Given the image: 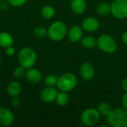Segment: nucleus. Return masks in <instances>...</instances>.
<instances>
[{
  "mask_svg": "<svg viewBox=\"0 0 127 127\" xmlns=\"http://www.w3.org/2000/svg\"><path fill=\"white\" fill-rule=\"evenodd\" d=\"M97 12L102 16H106L111 13V4L106 2H101L97 7Z\"/></svg>",
  "mask_w": 127,
  "mask_h": 127,
  "instance_id": "nucleus-18",
  "label": "nucleus"
},
{
  "mask_svg": "<svg viewBox=\"0 0 127 127\" xmlns=\"http://www.w3.org/2000/svg\"><path fill=\"white\" fill-rule=\"evenodd\" d=\"M25 68H23L22 66H19V67H16L14 71H13V76L16 79H20L22 77H23L25 75Z\"/></svg>",
  "mask_w": 127,
  "mask_h": 127,
  "instance_id": "nucleus-24",
  "label": "nucleus"
},
{
  "mask_svg": "<svg viewBox=\"0 0 127 127\" xmlns=\"http://www.w3.org/2000/svg\"><path fill=\"white\" fill-rule=\"evenodd\" d=\"M22 92V86L16 81L10 82L7 86V92L12 97H18Z\"/></svg>",
  "mask_w": 127,
  "mask_h": 127,
  "instance_id": "nucleus-15",
  "label": "nucleus"
},
{
  "mask_svg": "<svg viewBox=\"0 0 127 127\" xmlns=\"http://www.w3.org/2000/svg\"><path fill=\"white\" fill-rule=\"evenodd\" d=\"M2 1V0H0V1Z\"/></svg>",
  "mask_w": 127,
  "mask_h": 127,
  "instance_id": "nucleus-33",
  "label": "nucleus"
},
{
  "mask_svg": "<svg viewBox=\"0 0 127 127\" xmlns=\"http://www.w3.org/2000/svg\"><path fill=\"white\" fill-rule=\"evenodd\" d=\"M109 126L113 127H127V110L116 107L112 109L106 117Z\"/></svg>",
  "mask_w": 127,
  "mask_h": 127,
  "instance_id": "nucleus-1",
  "label": "nucleus"
},
{
  "mask_svg": "<svg viewBox=\"0 0 127 127\" xmlns=\"http://www.w3.org/2000/svg\"><path fill=\"white\" fill-rule=\"evenodd\" d=\"M1 57H0V65H1Z\"/></svg>",
  "mask_w": 127,
  "mask_h": 127,
  "instance_id": "nucleus-32",
  "label": "nucleus"
},
{
  "mask_svg": "<svg viewBox=\"0 0 127 127\" xmlns=\"http://www.w3.org/2000/svg\"><path fill=\"white\" fill-rule=\"evenodd\" d=\"M100 118V115L97 109L88 108L85 109L80 116L81 122L83 125L92 127L96 125Z\"/></svg>",
  "mask_w": 127,
  "mask_h": 127,
  "instance_id": "nucleus-6",
  "label": "nucleus"
},
{
  "mask_svg": "<svg viewBox=\"0 0 127 127\" xmlns=\"http://www.w3.org/2000/svg\"><path fill=\"white\" fill-rule=\"evenodd\" d=\"M18 60L21 66L25 69H28L35 65L36 61V54L33 48L25 47L19 51Z\"/></svg>",
  "mask_w": 127,
  "mask_h": 127,
  "instance_id": "nucleus-2",
  "label": "nucleus"
},
{
  "mask_svg": "<svg viewBox=\"0 0 127 127\" xmlns=\"http://www.w3.org/2000/svg\"><path fill=\"white\" fill-rule=\"evenodd\" d=\"M121 102H122L123 108H124L126 110H127V92H125V94L124 95V96L121 99Z\"/></svg>",
  "mask_w": 127,
  "mask_h": 127,
  "instance_id": "nucleus-27",
  "label": "nucleus"
},
{
  "mask_svg": "<svg viewBox=\"0 0 127 127\" xmlns=\"http://www.w3.org/2000/svg\"><path fill=\"white\" fill-rule=\"evenodd\" d=\"M10 103H11V105H12L13 106H17L19 105L20 100H19V99L17 97H13V98H12Z\"/></svg>",
  "mask_w": 127,
  "mask_h": 127,
  "instance_id": "nucleus-28",
  "label": "nucleus"
},
{
  "mask_svg": "<svg viewBox=\"0 0 127 127\" xmlns=\"http://www.w3.org/2000/svg\"><path fill=\"white\" fill-rule=\"evenodd\" d=\"M97 48L108 54H112L116 51L118 48V44L115 39L109 34H102L97 39Z\"/></svg>",
  "mask_w": 127,
  "mask_h": 127,
  "instance_id": "nucleus-4",
  "label": "nucleus"
},
{
  "mask_svg": "<svg viewBox=\"0 0 127 127\" xmlns=\"http://www.w3.org/2000/svg\"><path fill=\"white\" fill-rule=\"evenodd\" d=\"M67 34V27L61 21H57L51 25L48 29V36L50 39L58 42L65 38Z\"/></svg>",
  "mask_w": 127,
  "mask_h": 127,
  "instance_id": "nucleus-3",
  "label": "nucleus"
},
{
  "mask_svg": "<svg viewBox=\"0 0 127 127\" xmlns=\"http://www.w3.org/2000/svg\"><path fill=\"white\" fill-rule=\"evenodd\" d=\"M7 7H8V6H7V3H4V2H3V3H1V5H0V8H1V9H3V10H7Z\"/></svg>",
  "mask_w": 127,
  "mask_h": 127,
  "instance_id": "nucleus-31",
  "label": "nucleus"
},
{
  "mask_svg": "<svg viewBox=\"0 0 127 127\" xmlns=\"http://www.w3.org/2000/svg\"><path fill=\"white\" fill-rule=\"evenodd\" d=\"M7 2L12 6L20 7L24 5L27 2V0H7Z\"/></svg>",
  "mask_w": 127,
  "mask_h": 127,
  "instance_id": "nucleus-25",
  "label": "nucleus"
},
{
  "mask_svg": "<svg viewBox=\"0 0 127 127\" xmlns=\"http://www.w3.org/2000/svg\"><path fill=\"white\" fill-rule=\"evenodd\" d=\"M57 93L58 92L54 86H47L41 92L40 97L42 101L45 103H51L56 100Z\"/></svg>",
  "mask_w": 127,
  "mask_h": 127,
  "instance_id": "nucleus-10",
  "label": "nucleus"
},
{
  "mask_svg": "<svg viewBox=\"0 0 127 127\" xmlns=\"http://www.w3.org/2000/svg\"><path fill=\"white\" fill-rule=\"evenodd\" d=\"M33 34L39 39H43L48 35V30L43 26H38L34 29Z\"/></svg>",
  "mask_w": 127,
  "mask_h": 127,
  "instance_id": "nucleus-22",
  "label": "nucleus"
},
{
  "mask_svg": "<svg viewBox=\"0 0 127 127\" xmlns=\"http://www.w3.org/2000/svg\"><path fill=\"white\" fill-rule=\"evenodd\" d=\"M13 121L14 116L11 111L7 108L0 107V125L9 127L13 124Z\"/></svg>",
  "mask_w": 127,
  "mask_h": 127,
  "instance_id": "nucleus-9",
  "label": "nucleus"
},
{
  "mask_svg": "<svg viewBox=\"0 0 127 127\" xmlns=\"http://www.w3.org/2000/svg\"><path fill=\"white\" fill-rule=\"evenodd\" d=\"M25 76L28 81H29L31 83H37L40 82V80H42L41 72L34 68H28L25 73Z\"/></svg>",
  "mask_w": 127,
  "mask_h": 127,
  "instance_id": "nucleus-13",
  "label": "nucleus"
},
{
  "mask_svg": "<svg viewBox=\"0 0 127 127\" xmlns=\"http://www.w3.org/2000/svg\"><path fill=\"white\" fill-rule=\"evenodd\" d=\"M81 44L84 48L92 49L97 45V39L92 36H86L82 38Z\"/></svg>",
  "mask_w": 127,
  "mask_h": 127,
  "instance_id": "nucleus-17",
  "label": "nucleus"
},
{
  "mask_svg": "<svg viewBox=\"0 0 127 127\" xmlns=\"http://www.w3.org/2000/svg\"><path fill=\"white\" fill-rule=\"evenodd\" d=\"M77 84V77L72 73L63 74L57 80V87L60 91L68 92L74 89Z\"/></svg>",
  "mask_w": 127,
  "mask_h": 127,
  "instance_id": "nucleus-5",
  "label": "nucleus"
},
{
  "mask_svg": "<svg viewBox=\"0 0 127 127\" xmlns=\"http://www.w3.org/2000/svg\"><path fill=\"white\" fill-rule=\"evenodd\" d=\"M97 111L100 113V116H104V117H107L108 115L112 111V107L111 106L106 103V102H102L100 103L99 105L97 106Z\"/></svg>",
  "mask_w": 127,
  "mask_h": 127,
  "instance_id": "nucleus-19",
  "label": "nucleus"
},
{
  "mask_svg": "<svg viewBox=\"0 0 127 127\" xmlns=\"http://www.w3.org/2000/svg\"><path fill=\"white\" fill-rule=\"evenodd\" d=\"M122 40H123L124 43L127 45V31H126L123 33V35H122Z\"/></svg>",
  "mask_w": 127,
  "mask_h": 127,
  "instance_id": "nucleus-30",
  "label": "nucleus"
},
{
  "mask_svg": "<svg viewBox=\"0 0 127 127\" xmlns=\"http://www.w3.org/2000/svg\"><path fill=\"white\" fill-rule=\"evenodd\" d=\"M121 86H122L123 90H124L125 92H127V77L123 80L122 83H121Z\"/></svg>",
  "mask_w": 127,
  "mask_h": 127,
  "instance_id": "nucleus-29",
  "label": "nucleus"
},
{
  "mask_svg": "<svg viewBox=\"0 0 127 127\" xmlns=\"http://www.w3.org/2000/svg\"><path fill=\"white\" fill-rule=\"evenodd\" d=\"M95 68L93 65L90 63H83L80 68V74L81 77L86 81L91 80L95 77Z\"/></svg>",
  "mask_w": 127,
  "mask_h": 127,
  "instance_id": "nucleus-8",
  "label": "nucleus"
},
{
  "mask_svg": "<svg viewBox=\"0 0 127 127\" xmlns=\"http://www.w3.org/2000/svg\"><path fill=\"white\" fill-rule=\"evenodd\" d=\"M41 14L45 19H51L55 14L54 8L51 5H45L41 10Z\"/></svg>",
  "mask_w": 127,
  "mask_h": 127,
  "instance_id": "nucleus-21",
  "label": "nucleus"
},
{
  "mask_svg": "<svg viewBox=\"0 0 127 127\" xmlns=\"http://www.w3.org/2000/svg\"><path fill=\"white\" fill-rule=\"evenodd\" d=\"M58 78L54 75H48L45 79V83L47 86H55L57 84Z\"/></svg>",
  "mask_w": 127,
  "mask_h": 127,
  "instance_id": "nucleus-23",
  "label": "nucleus"
},
{
  "mask_svg": "<svg viewBox=\"0 0 127 127\" xmlns=\"http://www.w3.org/2000/svg\"><path fill=\"white\" fill-rule=\"evenodd\" d=\"M56 100H57V103L59 106H65L69 101V96L68 95V92L61 91L60 92L57 93Z\"/></svg>",
  "mask_w": 127,
  "mask_h": 127,
  "instance_id": "nucleus-20",
  "label": "nucleus"
},
{
  "mask_svg": "<svg viewBox=\"0 0 127 127\" xmlns=\"http://www.w3.org/2000/svg\"><path fill=\"white\" fill-rule=\"evenodd\" d=\"M13 43V39L12 36L7 32L0 33V46L2 48H7L12 45Z\"/></svg>",
  "mask_w": 127,
  "mask_h": 127,
  "instance_id": "nucleus-16",
  "label": "nucleus"
},
{
  "mask_svg": "<svg viewBox=\"0 0 127 127\" xmlns=\"http://www.w3.org/2000/svg\"><path fill=\"white\" fill-rule=\"evenodd\" d=\"M86 7L85 0H71V9L76 14H83L86 10Z\"/></svg>",
  "mask_w": 127,
  "mask_h": 127,
  "instance_id": "nucleus-14",
  "label": "nucleus"
},
{
  "mask_svg": "<svg viewBox=\"0 0 127 127\" xmlns=\"http://www.w3.org/2000/svg\"><path fill=\"white\" fill-rule=\"evenodd\" d=\"M5 53H6V54L7 56L12 57V56H13L16 54V50H15V48L12 45H10V46H8V47L6 48Z\"/></svg>",
  "mask_w": 127,
  "mask_h": 127,
  "instance_id": "nucleus-26",
  "label": "nucleus"
},
{
  "mask_svg": "<svg viewBox=\"0 0 127 127\" xmlns=\"http://www.w3.org/2000/svg\"><path fill=\"white\" fill-rule=\"evenodd\" d=\"M82 27L88 32H95L99 28L100 22L95 17H87L83 21Z\"/></svg>",
  "mask_w": 127,
  "mask_h": 127,
  "instance_id": "nucleus-11",
  "label": "nucleus"
},
{
  "mask_svg": "<svg viewBox=\"0 0 127 127\" xmlns=\"http://www.w3.org/2000/svg\"><path fill=\"white\" fill-rule=\"evenodd\" d=\"M68 37L71 42L76 43L80 42L83 38V31L82 28L78 25H74L70 28L67 32Z\"/></svg>",
  "mask_w": 127,
  "mask_h": 127,
  "instance_id": "nucleus-12",
  "label": "nucleus"
},
{
  "mask_svg": "<svg viewBox=\"0 0 127 127\" xmlns=\"http://www.w3.org/2000/svg\"><path fill=\"white\" fill-rule=\"evenodd\" d=\"M111 13L116 19H127V0H114L111 4Z\"/></svg>",
  "mask_w": 127,
  "mask_h": 127,
  "instance_id": "nucleus-7",
  "label": "nucleus"
}]
</instances>
